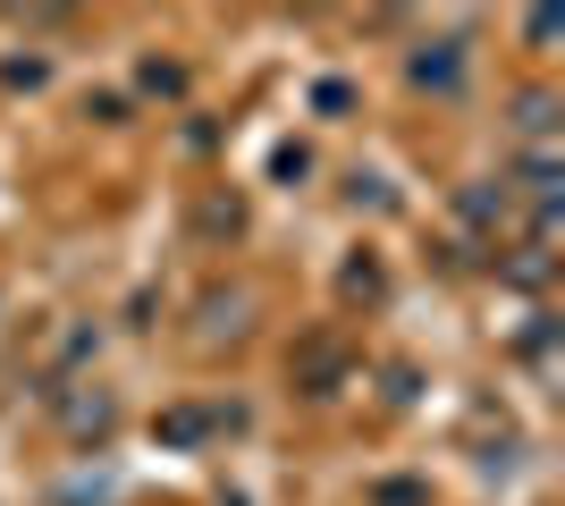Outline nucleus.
I'll use <instances>...</instances> for the list:
<instances>
[{
	"instance_id": "f257e3e1",
	"label": "nucleus",
	"mask_w": 565,
	"mask_h": 506,
	"mask_svg": "<svg viewBox=\"0 0 565 506\" xmlns=\"http://www.w3.org/2000/svg\"><path fill=\"white\" fill-rule=\"evenodd\" d=\"M456 76H465V43H423V60H414V85H439V94H456Z\"/></svg>"
}]
</instances>
